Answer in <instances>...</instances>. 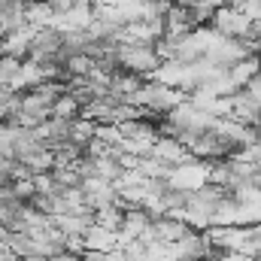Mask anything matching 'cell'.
<instances>
[{"label":"cell","instance_id":"obj_4","mask_svg":"<svg viewBox=\"0 0 261 261\" xmlns=\"http://www.w3.org/2000/svg\"><path fill=\"white\" fill-rule=\"evenodd\" d=\"M79 113H82V107L76 103V97L73 94H61L55 103H52V119H61V122H76L79 119Z\"/></svg>","mask_w":261,"mask_h":261},{"label":"cell","instance_id":"obj_6","mask_svg":"<svg viewBox=\"0 0 261 261\" xmlns=\"http://www.w3.org/2000/svg\"><path fill=\"white\" fill-rule=\"evenodd\" d=\"M52 261H85L82 255H76V252H61V255H55Z\"/></svg>","mask_w":261,"mask_h":261},{"label":"cell","instance_id":"obj_7","mask_svg":"<svg viewBox=\"0 0 261 261\" xmlns=\"http://www.w3.org/2000/svg\"><path fill=\"white\" fill-rule=\"evenodd\" d=\"M21 261H52V258H43V255H31V258H21Z\"/></svg>","mask_w":261,"mask_h":261},{"label":"cell","instance_id":"obj_3","mask_svg":"<svg viewBox=\"0 0 261 261\" xmlns=\"http://www.w3.org/2000/svg\"><path fill=\"white\" fill-rule=\"evenodd\" d=\"M258 70H261L258 58H243V61H237L234 67H228V70H225V76H228V82H231L237 91H243V88L249 85V79H252Z\"/></svg>","mask_w":261,"mask_h":261},{"label":"cell","instance_id":"obj_2","mask_svg":"<svg viewBox=\"0 0 261 261\" xmlns=\"http://www.w3.org/2000/svg\"><path fill=\"white\" fill-rule=\"evenodd\" d=\"M206 182H210V164H203V161L179 164L170 173V189H179V192H197Z\"/></svg>","mask_w":261,"mask_h":261},{"label":"cell","instance_id":"obj_5","mask_svg":"<svg viewBox=\"0 0 261 261\" xmlns=\"http://www.w3.org/2000/svg\"><path fill=\"white\" fill-rule=\"evenodd\" d=\"M237 9H240V12H243V18H249L252 24L261 18V0H240V3H237Z\"/></svg>","mask_w":261,"mask_h":261},{"label":"cell","instance_id":"obj_1","mask_svg":"<svg viewBox=\"0 0 261 261\" xmlns=\"http://www.w3.org/2000/svg\"><path fill=\"white\" fill-rule=\"evenodd\" d=\"M164 64L152 46H119V67L130 76H152Z\"/></svg>","mask_w":261,"mask_h":261}]
</instances>
